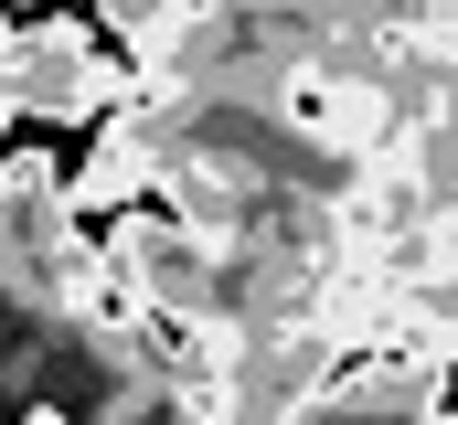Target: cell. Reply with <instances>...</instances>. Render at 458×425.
Here are the masks:
<instances>
[{
	"mask_svg": "<svg viewBox=\"0 0 458 425\" xmlns=\"http://www.w3.org/2000/svg\"><path fill=\"white\" fill-rule=\"evenodd\" d=\"M11 425H86V415H75V404H54V394H32V404H21Z\"/></svg>",
	"mask_w": 458,
	"mask_h": 425,
	"instance_id": "6da1fadb",
	"label": "cell"
}]
</instances>
